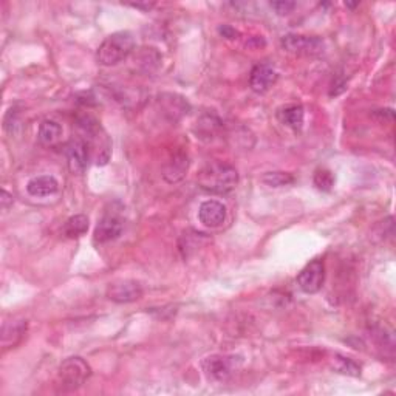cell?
I'll return each instance as SVG.
<instances>
[{
	"label": "cell",
	"mask_w": 396,
	"mask_h": 396,
	"mask_svg": "<svg viewBox=\"0 0 396 396\" xmlns=\"http://www.w3.org/2000/svg\"><path fill=\"white\" fill-rule=\"evenodd\" d=\"M198 186L211 194H228L239 183V172L231 164L214 161L206 164L197 176Z\"/></svg>",
	"instance_id": "1"
},
{
	"label": "cell",
	"mask_w": 396,
	"mask_h": 396,
	"mask_svg": "<svg viewBox=\"0 0 396 396\" xmlns=\"http://www.w3.org/2000/svg\"><path fill=\"white\" fill-rule=\"evenodd\" d=\"M135 48V39L129 32H118L108 36L96 51V60L104 67H112L130 56Z\"/></svg>",
	"instance_id": "2"
},
{
	"label": "cell",
	"mask_w": 396,
	"mask_h": 396,
	"mask_svg": "<svg viewBox=\"0 0 396 396\" xmlns=\"http://www.w3.org/2000/svg\"><path fill=\"white\" fill-rule=\"evenodd\" d=\"M91 373L90 365L84 361L82 358L73 356L65 359L59 367V386L65 392H73L78 390L82 384L89 380Z\"/></svg>",
	"instance_id": "3"
},
{
	"label": "cell",
	"mask_w": 396,
	"mask_h": 396,
	"mask_svg": "<svg viewBox=\"0 0 396 396\" xmlns=\"http://www.w3.org/2000/svg\"><path fill=\"white\" fill-rule=\"evenodd\" d=\"M280 44L285 51L297 54V56H314V54L324 51V40L318 36L286 34Z\"/></svg>",
	"instance_id": "4"
},
{
	"label": "cell",
	"mask_w": 396,
	"mask_h": 396,
	"mask_svg": "<svg viewBox=\"0 0 396 396\" xmlns=\"http://www.w3.org/2000/svg\"><path fill=\"white\" fill-rule=\"evenodd\" d=\"M235 356L228 355H212L203 359L202 367L205 375L211 381H226L237 369Z\"/></svg>",
	"instance_id": "5"
},
{
	"label": "cell",
	"mask_w": 396,
	"mask_h": 396,
	"mask_svg": "<svg viewBox=\"0 0 396 396\" xmlns=\"http://www.w3.org/2000/svg\"><path fill=\"white\" fill-rule=\"evenodd\" d=\"M325 280V265L324 261L316 259L303 268L297 276V283H299L301 290L307 294H316L321 291L322 285Z\"/></svg>",
	"instance_id": "6"
},
{
	"label": "cell",
	"mask_w": 396,
	"mask_h": 396,
	"mask_svg": "<svg viewBox=\"0 0 396 396\" xmlns=\"http://www.w3.org/2000/svg\"><path fill=\"white\" fill-rule=\"evenodd\" d=\"M67 160H69V167L73 174L81 175L85 172L90 160V148L89 143L82 138H73L67 144Z\"/></svg>",
	"instance_id": "7"
},
{
	"label": "cell",
	"mask_w": 396,
	"mask_h": 396,
	"mask_svg": "<svg viewBox=\"0 0 396 396\" xmlns=\"http://www.w3.org/2000/svg\"><path fill=\"white\" fill-rule=\"evenodd\" d=\"M143 288L135 280H121L115 282L107 290V297L117 303H130L141 299Z\"/></svg>",
	"instance_id": "8"
},
{
	"label": "cell",
	"mask_w": 396,
	"mask_h": 396,
	"mask_svg": "<svg viewBox=\"0 0 396 396\" xmlns=\"http://www.w3.org/2000/svg\"><path fill=\"white\" fill-rule=\"evenodd\" d=\"M277 71L270 64H257L249 76V85L255 93H266L277 82Z\"/></svg>",
	"instance_id": "9"
},
{
	"label": "cell",
	"mask_w": 396,
	"mask_h": 396,
	"mask_svg": "<svg viewBox=\"0 0 396 396\" xmlns=\"http://www.w3.org/2000/svg\"><path fill=\"white\" fill-rule=\"evenodd\" d=\"M198 218L208 228L222 226L226 220V206L217 200H208L200 206Z\"/></svg>",
	"instance_id": "10"
},
{
	"label": "cell",
	"mask_w": 396,
	"mask_h": 396,
	"mask_svg": "<svg viewBox=\"0 0 396 396\" xmlns=\"http://www.w3.org/2000/svg\"><path fill=\"white\" fill-rule=\"evenodd\" d=\"M121 233H123V222H121V218L113 214H107L97 223L95 229V240L100 243L112 242L118 239Z\"/></svg>",
	"instance_id": "11"
},
{
	"label": "cell",
	"mask_w": 396,
	"mask_h": 396,
	"mask_svg": "<svg viewBox=\"0 0 396 396\" xmlns=\"http://www.w3.org/2000/svg\"><path fill=\"white\" fill-rule=\"evenodd\" d=\"M59 191V183L51 175H40L34 176L28 181L27 192L36 198H44L54 195Z\"/></svg>",
	"instance_id": "12"
},
{
	"label": "cell",
	"mask_w": 396,
	"mask_h": 396,
	"mask_svg": "<svg viewBox=\"0 0 396 396\" xmlns=\"http://www.w3.org/2000/svg\"><path fill=\"white\" fill-rule=\"evenodd\" d=\"M158 102H160L163 113L172 121H176L178 118H181L183 115L187 113V110H189L187 101L185 100V97L178 96V95H172V93L161 95Z\"/></svg>",
	"instance_id": "13"
},
{
	"label": "cell",
	"mask_w": 396,
	"mask_h": 396,
	"mask_svg": "<svg viewBox=\"0 0 396 396\" xmlns=\"http://www.w3.org/2000/svg\"><path fill=\"white\" fill-rule=\"evenodd\" d=\"M189 169V158L185 152H178L166 163L163 169V178L167 183H176L183 180Z\"/></svg>",
	"instance_id": "14"
},
{
	"label": "cell",
	"mask_w": 396,
	"mask_h": 396,
	"mask_svg": "<svg viewBox=\"0 0 396 396\" xmlns=\"http://www.w3.org/2000/svg\"><path fill=\"white\" fill-rule=\"evenodd\" d=\"M303 117H305V113H303V107L301 104L285 106L282 108H279L277 112V119L280 123L296 132L302 129Z\"/></svg>",
	"instance_id": "15"
},
{
	"label": "cell",
	"mask_w": 396,
	"mask_h": 396,
	"mask_svg": "<svg viewBox=\"0 0 396 396\" xmlns=\"http://www.w3.org/2000/svg\"><path fill=\"white\" fill-rule=\"evenodd\" d=\"M38 138L40 144L48 145V148L56 145L60 141V138H62V127H60L58 121H53V119L42 121L39 126Z\"/></svg>",
	"instance_id": "16"
},
{
	"label": "cell",
	"mask_w": 396,
	"mask_h": 396,
	"mask_svg": "<svg viewBox=\"0 0 396 396\" xmlns=\"http://www.w3.org/2000/svg\"><path fill=\"white\" fill-rule=\"evenodd\" d=\"M27 333V322L25 321H16L11 324H5L2 330V345L5 349L10 347H16L21 342Z\"/></svg>",
	"instance_id": "17"
},
{
	"label": "cell",
	"mask_w": 396,
	"mask_h": 396,
	"mask_svg": "<svg viewBox=\"0 0 396 396\" xmlns=\"http://www.w3.org/2000/svg\"><path fill=\"white\" fill-rule=\"evenodd\" d=\"M89 231V217L78 214L70 217L64 224V235L69 239H79Z\"/></svg>",
	"instance_id": "18"
},
{
	"label": "cell",
	"mask_w": 396,
	"mask_h": 396,
	"mask_svg": "<svg viewBox=\"0 0 396 396\" xmlns=\"http://www.w3.org/2000/svg\"><path fill=\"white\" fill-rule=\"evenodd\" d=\"M198 126V132H197V138H214L217 135V132L220 130V127H222V123H220V119H217L216 117H203L202 119L198 121L197 123Z\"/></svg>",
	"instance_id": "19"
},
{
	"label": "cell",
	"mask_w": 396,
	"mask_h": 396,
	"mask_svg": "<svg viewBox=\"0 0 396 396\" xmlns=\"http://www.w3.org/2000/svg\"><path fill=\"white\" fill-rule=\"evenodd\" d=\"M334 369H336L339 373H344V375H351V376H359L361 375V367L355 362L351 361L350 358H344V356H339L336 355L334 356Z\"/></svg>",
	"instance_id": "20"
},
{
	"label": "cell",
	"mask_w": 396,
	"mask_h": 396,
	"mask_svg": "<svg viewBox=\"0 0 396 396\" xmlns=\"http://www.w3.org/2000/svg\"><path fill=\"white\" fill-rule=\"evenodd\" d=\"M264 183L271 187H283L294 183V176L288 172H270L264 175Z\"/></svg>",
	"instance_id": "21"
},
{
	"label": "cell",
	"mask_w": 396,
	"mask_h": 396,
	"mask_svg": "<svg viewBox=\"0 0 396 396\" xmlns=\"http://www.w3.org/2000/svg\"><path fill=\"white\" fill-rule=\"evenodd\" d=\"M314 186L319 189V191L328 192L331 191L334 186V175L331 170L328 169H318L314 174Z\"/></svg>",
	"instance_id": "22"
},
{
	"label": "cell",
	"mask_w": 396,
	"mask_h": 396,
	"mask_svg": "<svg viewBox=\"0 0 396 396\" xmlns=\"http://www.w3.org/2000/svg\"><path fill=\"white\" fill-rule=\"evenodd\" d=\"M271 7L276 10V13L283 16V14H290L292 10L296 8L294 2H290V0H280V2H272Z\"/></svg>",
	"instance_id": "23"
},
{
	"label": "cell",
	"mask_w": 396,
	"mask_h": 396,
	"mask_svg": "<svg viewBox=\"0 0 396 396\" xmlns=\"http://www.w3.org/2000/svg\"><path fill=\"white\" fill-rule=\"evenodd\" d=\"M218 33H220L223 38H226V39H235L237 36H239V33H237L235 30L229 25H222L220 28H218Z\"/></svg>",
	"instance_id": "24"
},
{
	"label": "cell",
	"mask_w": 396,
	"mask_h": 396,
	"mask_svg": "<svg viewBox=\"0 0 396 396\" xmlns=\"http://www.w3.org/2000/svg\"><path fill=\"white\" fill-rule=\"evenodd\" d=\"M0 200H2V209L3 211H8L11 206H13V195H10L7 191H5V189L2 191V198Z\"/></svg>",
	"instance_id": "25"
},
{
	"label": "cell",
	"mask_w": 396,
	"mask_h": 396,
	"mask_svg": "<svg viewBox=\"0 0 396 396\" xmlns=\"http://www.w3.org/2000/svg\"><path fill=\"white\" fill-rule=\"evenodd\" d=\"M130 7L138 8V10H145V11H149L150 8H154V3H132Z\"/></svg>",
	"instance_id": "26"
}]
</instances>
